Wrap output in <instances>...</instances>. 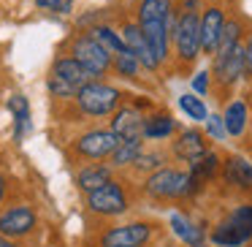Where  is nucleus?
Returning <instances> with one entry per match:
<instances>
[{
	"instance_id": "obj_1",
	"label": "nucleus",
	"mask_w": 252,
	"mask_h": 247,
	"mask_svg": "<svg viewBox=\"0 0 252 247\" xmlns=\"http://www.w3.org/2000/svg\"><path fill=\"white\" fill-rule=\"evenodd\" d=\"M174 25H171V44L182 63H192L201 55V14L190 6L174 11Z\"/></svg>"
},
{
	"instance_id": "obj_2",
	"label": "nucleus",
	"mask_w": 252,
	"mask_h": 247,
	"mask_svg": "<svg viewBox=\"0 0 252 247\" xmlns=\"http://www.w3.org/2000/svg\"><path fill=\"white\" fill-rule=\"evenodd\" d=\"M195 185L198 179L190 171L185 174V171H174L163 166L147 179V193L155 198H179V196H187Z\"/></svg>"
},
{
	"instance_id": "obj_3",
	"label": "nucleus",
	"mask_w": 252,
	"mask_h": 247,
	"mask_svg": "<svg viewBox=\"0 0 252 247\" xmlns=\"http://www.w3.org/2000/svg\"><path fill=\"white\" fill-rule=\"evenodd\" d=\"M79 101V109L90 117H103V114H111V111L120 109V90L109 87V84H100V82H90L79 90L76 95Z\"/></svg>"
},
{
	"instance_id": "obj_4",
	"label": "nucleus",
	"mask_w": 252,
	"mask_h": 247,
	"mask_svg": "<svg viewBox=\"0 0 252 247\" xmlns=\"http://www.w3.org/2000/svg\"><path fill=\"white\" fill-rule=\"evenodd\" d=\"M252 236V204L233 209L230 217L212 234V242L220 247H239Z\"/></svg>"
},
{
	"instance_id": "obj_5",
	"label": "nucleus",
	"mask_w": 252,
	"mask_h": 247,
	"mask_svg": "<svg viewBox=\"0 0 252 247\" xmlns=\"http://www.w3.org/2000/svg\"><path fill=\"white\" fill-rule=\"evenodd\" d=\"M71 57H76L87 71H93L95 76H103L111 66H114V55L106 49L100 41H95L93 35H79L71 46Z\"/></svg>"
},
{
	"instance_id": "obj_6",
	"label": "nucleus",
	"mask_w": 252,
	"mask_h": 247,
	"mask_svg": "<svg viewBox=\"0 0 252 247\" xmlns=\"http://www.w3.org/2000/svg\"><path fill=\"white\" fill-rule=\"evenodd\" d=\"M87 204H90V209L98 212V214H122L127 209V198H125V193H122V187L111 179L106 182V185L90 190Z\"/></svg>"
},
{
	"instance_id": "obj_7",
	"label": "nucleus",
	"mask_w": 252,
	"mask_h": 247,
	"mask_svg": "<svg viewBox=\"0 0 252 247\" xmlns=\"http://www.w3.org/2000/svg\"><path fill=\"white\" fill-rule=\"evenodd\" d=\"M214 76H217V82L220 84H233L236 79H241L244 76V44H236L233 49H228V52H217L214 55Z\"/></svg>"
},
{
	"instance_id": "obj_8",
	"label": "nucleus",
	"mask_w": 252,
	"mask_h": 247,
	"mask_svg": "<svg viewBox=\"0 0 252 247\" xmlns=\"http://www.w3.org/2000/svg\"><path fill=\"white\" fill-rule=\"evenodd\" d=\"M225 11L220 6H206L201 14V52L206 55H214L220 46V38H222L225 30Z\"/></svg>"
},
{
	"instance_id": "obj_9",
	"label": "nucleus",
	"mask_w": 252,
	"mask_h": 247,
	"mask_svg": "<svg viewBox=\"0 0 252 247\" xmlns=\"http://www.w3.org/2000/svg\"><path fill=\"white\" fill-rule=\"evenodd\" d=\"M120 141H122V136L114 131H93V133H84V136L79 139L76 149L84 158H106V155L114 152Z\"/></svg>"
},
{
	"instance_id": "obj_10",
	"label": "nucleus",
	"mask_w": 252,
	"mask_h": 247,
	"mask_svg": "<svg viewBox=\"0 0 252 247\" xmlns=\"http://www.w3.org/2000/svg\"><path fill=\"white\" fill-rule=\"evenodd\" d=\"M122 38H125V46L138 57V63H141L147 71H155V68L160 66V60L155 57V52L149 49V44H147V38H144L141 25L138 22H127L125 28H122Z\"/></svg>"
},
{
	"instance_id": "obj_11",
	"label": "nucleus",
	"mask_w": 252,
	"mask_h": 247,
	"mask_svg": "<svg viewBox=\"0 0 252 247\" xmlns=\"http://www.w3.org/2000/svg\"><path fill=\"white\" fill-rule=\"evenodd\" d=\"M149 236H152V231H149L147 223L120 225V228H111L103 236V247H141Z\"/></svg>"
},
{
	"instance_id": "obj_12",
	"label": "nucleus",
	"mask_w": 252,
	"mask_h": 247,
	"mask_svg": "<svg viewBox=\"0 0 252 247\" xmlns=\"http://www.w3.org/2000/svg\"><path fill=\"white\" fill-rule=\"evenodd\" d=\"M138 25H141V33L147 38L149 49L155 52V57L160 63H165L171 55V25H174V19L171 22H138Z\"/></svg>"
},
{
	"instance_id": "obj_13",
	"label": "nucleus",
	"mask_w": 252,
	"mask_h": 247,
	"mask_svg": "<svg viewBox=\"0 0 252 247\" xmlns=\"http://www.w3.org/2000/svg\"><path fill=\"white\" fill-rule=\"evenodd\" d=\"M52 76L63 79V82H68L71 87H76V90H82L84 84H90V82L98 79L93 71H87L76 57H60V60L55 63V68H52Z\"/></svg>"
},
{
	"instance_id": "obj_14",
	"label": "nucleus",
	"mask_w": 252,
	"mask_h": 247,
	"mask_svg": "<svg viewBox=\"0 0 252 247\" xmlns=\"http://www.w3.org/2000/svg\"><path fill=\"white\" fill-rule=\"evenodd\" d=\"M35 225V214L28 207H14L0 214V234L6 236H25Z\"/></svg>"
},
{
	"instance_id": "obj_15",
	"label": "nucleus",
	"mask_w": 252,
	"mask_h": 247,
	"mask_svg": "<svg viewBox=\"0 0 252 247\" xmlns=\"http://www.w3.org/2000/svg\"><path fill=\"white\" fill-rule=\"evenodd\" d=\"M144 117L138 114V109L133 106H122L117 109L114 120H111V131L120 133L122 139H130V136H144Z\"/></svg>"
},
{
	"instance_id": "obj_16",
	"label": "nucleus",
	"mask_w": 252,
	"mask_h": 247,
	"mask_svg": "<svg viewBox=\"0 0 252 247\" xmlns=\"http://www.w3.org/2000/svg\"><path fill=\"white\" fill-rule=\"evenodd\" d=\"M203 152H206V144H203V136L198 131H185V133H179V139L174 141V155L182 160H187V163L201 158Z\"/></svg>"
},
{
	"instance_id": "obj_17",
	"label": "nucleus",
	"mask_w": 252,
	"mask_h": 247,
	"mask_svg": "<svg viewBox=\"0 0 252 247\" xmlns=\"http://www.w3.org/2000/svg\"><path fill=\"white\" fill-rule=\"evenodd\" d=\"M174 19V0H141L138 3V22H171Z\"/></svg>"
},
{
	"instance_id": "obj_18",
	"label": "nucleus",
	"mask_w": 252,
	"mask_h": 247,
	"mask_svg": "<svg viewBox=\"0 0 252 247\" xmlns=\"http://www.w3.org/2000/svg\"><path fill=\"white\" fill-rule=\"evenodd\" d=\"M171 228H174V234L179 236V239L185 242L187 247H206L203 231H201V228H195V225H192L190 220L185 217V214H179V212L171 214Z\"/></svg>"
},
{
	"instance_id": "obj_19",
	"label": "nucleus",
	"mask_w": 252,
	"mask_h": 247,
	"mask_svg": "<svg viewBox=\"0 0 252 247\" xmlns=\"http://www.w3.org/2000/svg\"><path fill=\"white\" fill-rule=\"evenodd\" d=\"M222 120H225L228 136H241L244 128H247V104L244 101H230L225 114H222Z\"/></svg>"
},
{
	"instance_id": "obj_20",
	"label": "nucleus",
	"mask_w": 252,
	"mask_h": 247,
	"mask_svg": "<svg viewBox=\"0 0 252 247\" xmlns=\"http://www.w3.org/2000/svg\"><path fill=\"white\" fill-rule=\"evenodd\" d=\"M225 176L239 187H252V163H247L244 158H230L225 163Z\"/></svg>"
},
{
	"instance_id": "obj_21",
	"label": "nucleus",
	"mask_w": 252,
	"mask_h": 247,
	"mask_svg": "<svg viewBox=\"0 0 252 247\" xmlns=\"http://www.w3.org/2000/svg\"><path fill=\"white\" fill-rule=\"evenodd\" d=\"M141 141H144V136L122 139V141L117 144V149L111 152V163H114V166H127V163H133V160L138 158V152H141Z\"/></svg>"
},
{
	"instance_id": "obj_22",
	"label": "nucleus",
	"mask_w": 252,
	"mask_h": 247,
	"mask_svg": "<svg viewBox=\"0 0 252 247\" xmlns=\"http://www.w3.org/2000/svg\"><path fill=\"white\" fill-rule=\"evenodd\" d=\"M8 111L14 114V122H17V131H14V136L22 139L25 133L30 131V106H28V101H25L22 95H14V98H8Z\"/></svg>"
},
{
	"instance_id": "obj_23",
	"label": "nucleus",
	"mask_w": 252,
	"mask_h": 247,
	"mask_svg": "<svg viewBox=\"0 0 252 247\" xmlns=\"http://www.w3.org/2000/svg\"><path fill=\"white\" fill-rule=\"evenodd\" d=\"M176 128V120L168 114H158L152 120L144 122V139H165L168 133H174Z\"/></svg>"
},
{
	"instance_id": "obj_24",
	"label": "nucleus",
	"mask_w": 252,
	"mask_h": 247,
	"mask_svg": "<svg viewBox=\"0 0 252 247\" xmlns=\"http://www.w3.org/2000/svg\"><path fill=\"white\" fill-rule=\"evenodd\" d=\"M90 35H93L95 41H100V44L106 46V49L111 52V55H120V52H125L127 46H125V38L122 35H117L111 28H106V25H98V28H93L90 30Z\"/></svg>"
},
{
	"instance_id": "obj_25",
	"label": "nucleus",
	"mask_w": 252,
	"mask_h": 247,
	"mask_svg": "<svg viewBox=\"0 0 252 247\" xmlns=\"http://www.w3.org/2000/svg\"><path fill=\"white\" fill-rule=\"evenodd\" d=\"M111 179V171L106 169V166H93V169H84L82 174H79V187L82 190H95V187L106 185V182Z\"/></svg>"
},
{
	"instance_id": "obj_26",
	"label": "nucleus",
	"mask_w": 252,
	"mask_h": 247,
	"mask_svg": "<svg viewBox=\"0 0 252 247\" xmlns=\"http://www.w3.org/2000/svg\"><path fill=\"white\" fill-rule=\"evenodd\" d=\"M114 68H117V73H120V76L136 79L141 63H138V57L133 55L130 49H125V52H120V55H114Z\"/></svg>"
},
{
	"instance_id": "obj_27",
	"label": "nucleus",
	"mask_w": 252,
	"mask_h": 247,
	"mask_svg": "<svg viewBox=\"0 0 252 247\" xmlns=\"http://www.w3.org/2000/svg\"><path fill=\"white\" fill-rule=\"evenodd\" d=\"M214 171H217V155L214 152H203L201 158H195L190 163V174L195 176V179H206Z\"/></svg>"
},
{
	"instance_id": "obj_28",
	"label": "nucleus",
	"mask_w": 252,
	"mask_h": 247,
	"mask_svg": "<svg viewBox=\"0 0 252 247\" xmlns=\"http://www.w3.org/2000/svg\"><path fill=\"white\" fill-rule=\"evenodd\" d=\"M179 109L185 111L190 120H206V117H209L206 106H203V101L198 98V95H182V98H179Z\"/></svg>"
},
{
	"instance_id": "obj_29",
	"label": "nucleus",
	"mask_w": 252,
	"mask_h": 247,
	"mask_svg": "<svg viewBox=\"0 0 252 247\" xmlns=\"http://www.w3.org/2000/svg\"><path fill=\"white\" fill-rule=\"evenodd\" d=\"M163 163H165L163 152H138V158L133 160V166L138 171H158V169H163Z\"/></svg>"
},
{
	"instance_id": "obj_30",
	"label": "nucleus",
	"mask_w": 252,
	"mask_h": 247,
	"mask_svg": "<svg viewBox=\"0 0 252 247\" xmlns=\"http://www.w3.org/2000/svg\"><path fill=\"white\" fill-rule=\"evenodd\" d=\"M49 93L55 98H73V95H79V90L71 87L68 82H63V79H57V76H49Z\"/></svg>"
},
{
	"instance_id": "obj_31",
	"label": "nucleus",
	"mask_w": 252,
	"mask_h": 247,
	"mask_svg": "<svg viewBox=\"0 0 252 247\" xmlns=\"http://www.w3.org/2000/svg\"><path fill=\"white\" fill-rule=\"evenodd\" d=\"M206 131H209V136L217 139V141L228 136V131H225V120L220 114H209L206 117Z\"/></svg>"
},
{
	"instance_id": "obj_32",
	"label": "nucleus",
	"mask_w": 252,
	"mask_h": 247,
	"mask_svg": "<svg viewBox=\"0 0 252 247\" xmlns=\"http://www.w3.org/2000/svg\"><path fill=\"white\" fill-rule=\"evenodd\" d=\"M35 6L44 11H57V14H68L73 8V0H35Z\"/></svg>"
},
{
	"instance_id": "obj_33",
	"label": "nucleus",
	"mask_w": 252,
	"mask_h": 247,
	"mask_svg": "<svg viewBox=\"0 0 252 247\" xmlns=\"http://www.w3.org/2000/svg\"><path fill=\"white\" fill-rule=\"evenodd\" d=\"M192 90H195L198 95H206L209 93V71L195 73V79H192Z\"/></svg>"
},
{
	"instance_id": "obj_34",
	"label": "nucleus",
	"mask_w": 252,
	"mask_h": 247,
	"mask_svg": "<svg viewBox=\"0 0 252 247\" xmlns=\"http://www.w3.org/2000/svg\"><path fill=\"white\" fill-rule=\"evenodd\" d=\"M244 73H252V35L244 44Z\"/></svg>"
},
{
	"instance_id": "obj_35",
	"label": "nucleus",
	"mask_w": 252,
	"mask_h": 247,
	"mask_svg": "<svg viewBox=\"0 0 252 247\" xmlns=\"http://www.w3.org/2000/svg\"><path fill=\"white\" fill-rule=\"evenodd\" d=\"M0 247H17V245H14V242H8L6 234H0Z\"/></svg>"
},
{
	"instance_id": "obj_36",
	"label": "nucleus",
	"mask_w": 252,
	"mask_h": 247,
	"mask_svg": "<svg viewBox=\"0 0 252 247\" xmlns=\"http://www.w3.org/2000/svg\"><path fill=\"white\" fill-rule=\"evenodd\" d=\"M3 193H6V179L0 176V198H3Z\"/></svg>"
}]
</instances>
